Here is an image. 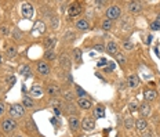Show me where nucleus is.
<instances>
[{
    "label": "nucleus",
    "mask_w": 160,
    "mask_h": 137,
    "mask_svg": "<svg viewBox=\"0 0 160 137\" xmlns=\"http://www.w3.org/2000/svg\"><path fill=\"white\" fill-rule=\"evenodd\" d=\"M26 113V109L25 107L22 104H18V103H15V104H11L8 107V115L10 118L15 119V121H18V119H22L25 116Z\"/></svg>",
    "instance_id": "nucleus-1"
},
{
    "label": "nucleus",
    "mask_w": 160,
    "mask_h": 137,
    "mask_svg": "<svg viewBox=\"0 0 160 137\" xmlns=\"http://www.w3.org/2000/svg\"><path fill=\"white\" fill-rule=\"evenodd\" d=\"M17 128H18V123L12 118H4L0 122V130L3 133H6V134H11Z\"/></svg>",
    "instance_id": "nucleus-2"
},
{
    "label": "nucleus",
    "mask_w": 160,
    "mask_h": 137,
    "mask_svg": "<svg viewBox=\"0 0 160 137\" xmlns=\"http://www.w3.org/2000/svg\"><path fill=\"white\" fill-rule=\"evenodd\" d=\"M106 15V19H109V21H116V19L120 18V15H122V10H120L119 6H111V7H108L105 13Z\"/></svg>",
    "instance_id": "nucleus-3"
},
{
    "label": "nucleus",
    "mask_w": 160,
    "mask_h": 137,
    "mask_svg": "<svg viewBox=\"0 0 160 137\" xmlns=\"http://www.w3.org/2000/svg\"><path fill=\"white\" fill-rule=\"evenodd\" d=\"M82 11H83L82 4H79V3H72V4L68 7V17H71V18L79 17L82 14Z\"/></svg>",
    "instance_id": "nucleus-4"
},
{
    "label": "nucleus",
    "mask_w": 160,
    "mask_h": 137,
    "mask_svg": "<svg viewBox=\"0 0 160 137\" xmlns=\"http://www.w3.org/2000/svg\"><path fill=\"white\" fill-rule=\"evenodd\" d=\"M82 129L84 132H91V130L95 129V119L91 118V116H86L82 121Z\"/></svg>",
    "instance_id": "nucleus-5"
},
{
    "label": "nucleus",
    "mask_w": 160,
    "mask_h": 137,
    "mask_svg": "<svg viewBox=\"0 0 160 137\" xmlns=\"http://www.w3.org/2000/svg\"><path fill=\"white\" fill-rule=\"evenodd\" d=\"M33 6L29 2H25V3H22V6H21V14L22 17H25V18H32L33 17Z\"/></svg>",
    "instance_id": "nucleus-6"
},
{
    "label": "nucleus",
    "mask_w": 160,
    "mask_h": 137,
    "mask_svg": "<svg viewBox=\"0 0 160 137\" xmlns=\"http://www.w3.org/2000/svg\"><path fill=\"white\" fill-rule=\"evenodd\" d=\"M76 105H78L79 109H82V111H88V109L92 108V101L88 98H78V101H76Z\"/></svg>",
    "instance_id": "nucleus-7"
},
{
    "label": "nucleus",
    "mask_w": 160,
    "mask_h": 137,
    "mask_svg": "<svg viewBox=\"0 0 160 137\" xmlns=\"http://www.w3.org/2000/svg\"><path fill=\"white\" fill-rule=\"evenodd\" d=\"M36 69H38L39 75H42V76H48L50 72H51V68H50V65L46 61H39Z\"/></svg>",
    "instance_id": "nucleus-8"
},
{
    "label": "nucleus",
    "mask_w": 160,
    "mask_h": 137,
    "mask_svg": "<svg viewBox=\"0 0 160 137\" xmlns=\"http://www.w3.org/2000/svg\"><path fill=\"white\" fill-rule=\"evenodd\" d=\"M138 111H139V115H141L142 118L145 119L146 116L151 115V112H152V107H151V104H149L148 101H144V103H141V104H139Z\"/></svg>",
    "instance_id": "nucleus-9"
},
{
    "label": "nucleus",
    "mask_w": 160,
    "mask_h": 137,
    "mask_svg": "<svg viewBox=\"0 0 160 137\" xmlns=\"http://www.w3.org/2000/svg\"><path fill=\"white\" fill-rule=\"evenodd\" d=\"M61 87H59L58 85H54V83H51V85L47 86V94L50 97H52V98H58L59 96H61Z\"/></svg>",
    "instance_id": "nucleus-10"
},
{
    "label": "nucleus",
    "mask_w": 160,
    "mask_h": 137,
    "mask_svg": "<svg viewBox=\"0 0 160 137\" xmlns=\"http://www.w3.org/2000/svg\"><path fill=\"white\" fill-rule=\"evenodd\" d=\"M68 126H69V129H71L72 132H76V130L80 129V126H82V122H80V119L78 118V116L73 115V116H69Z\"/></svg>",
    "instance_id": "nucleus-11"
},
{
    "label": "nucleus",
    "mask_w": 160,
    "mask_h": 137,
    "mask_svg": "<svg viewBox=\"0 0 160 137\" xmlns=\"http://www.w3.org/2000/svg\"><path fill=\"white\" fill-rule=\"evenodd\" d=\"M128 11L131 13V14H138V13H141L142 10V3L141 2H130L128 3Z\"/></svg>",
    "instance_id": "nucleus-12"
},
{
    "label": "nucleus",
    "mask_w": 160,
    "mask_h": 137,
    "mask_svg": "<svg viewBox=\"0 0 160 137\" xmlns=\"http://www.w3.org/2000/svg\"><path fill=\"white\" fill-rule=\"evenodd\" d=\"M75 26L79 29V31L84 32V31H88V29H90V22L87 21V19H84V18H80V19L76 21Z\"/></svg>",
    "instance_id": "nucleus-13"
},
{
    "label": "nucleus",
    "mask_w": 160,
    "mask_h": 137,
    "mask_svg": "<svg viewBox=\"0 0 160 137\" xmlns=\"http://www.w3.org/2000/svg\"><path fill=\"white\" fill-rule=\"evenodd\" d=\"M135 128H137V132L138 133H145L146 130H148V122H146V119H144V118L138 119V121L135 122Z\"/></svg>",
    "instance_id": "nucleus-14"
},
{
    "label": "nucleus",
    "mask_w": 160,
    "mask_h": 137,
    "mask_svg": "<svg viewBox=\"0 0 160 137\" xmlns=\"http://www.w3.org/2000/svg\"><path fill=\"white\" fill-rule=\"evenodd\" d=\"M126 82H127V87L130 89H137L139 86V78L137 75H130Z\"/></svg>",
    "instance_id": "nucleus-15"
},
{
    "label": "nucleus",
    "mask_w": 160,
    "mask_h": 137,
    "mask_svg": "<svg viewBox=\"0 0 160 137\" xmlns=\"http://www.w3.org/2000/svg\"><path fill=\"white\" fill-rule=\"evenodd\" d=\"M29 94H31L32 98H42L44 92H43V89L39 87V86H33V87L29 90Z\"/></svg>",
    "instance_id": "nucleus-16"
},
{
    "label": "nucleus",
    "mask_w": 160,
    "mask_h": 137,
    "mask_svg": "<svg viewBox=\"0 0 160 137\" xmlns=\"http://www.w3.org/2000/svg\"><path fill=\"white\" fill-rule=\"evenodd\" d=\"M22 105L25 107V109H32L33 107H35V101H33V98L31 96H24L22 97Z\"/></svg>",
    "instance_id": "nucleus-17"
},
{
    "label": "nucleus",
    "mask_w": 160,
    "mask_h": 137,
    "mask_svg": "<svg viewBox=\"0 0 160 137\" xmlns=\"http://www.w3.org/2000/svg\"><path fill=\"white\" fill-rule=\"evenodd\" d=\"M94 119H99V118H104L105 116V107L104 105H97L94 108Z\"/></svg>",
    "instance_id": "nucleus-18"
},
{
    "label": "nucleus",
    "mask_w": 160,
    "mask_h": 137,
    "mask_svg": "<svg viewBox=\"0 0 160 137\" xmlns=\"http://www.w3.org/2000/svg\"><path fill=\"white\" fill-rule=\"evenodd\" d=\"M156 97H158V92H155V90H145L144 92V98L145 101H153V100H156Z\"/></svg>",
    "instance_id": "nucleus-19"
},
{
    "label": "nucleus",
    "mask_w": 160,
    "mask_h": 137,
    "mask_svg": "<svg viewBox=\"0 0 160 137\" xmlns=\"http://www.w3.org/2000/svg\"><path fill=\"white\" fill-rule=\"evenodd\" d=\"M106 51L109 53V54H118L119 53V46H118V43H115V42H109L108 45H106Z\"/></svg>",
    "instance_id": "nucleus-20"
},
{
    "label": "nucleus",
    "mask_w": 160,
    "mask_h": 137,
    "mask_svg": "<svg viewBox=\"0 0 160 137\" xmlns=\"http://www.w3.org/2000/svg\"><path fill=\"white\" fill-rule=\"evenodd\" d=\"M62 107H64V109L69 113V116L76 115V112H78V105H73L72 103H66V104L62 105Z\"/></svg>",
    "instance_id": "nucleus-21"
},
{
    "label": "nucleus",
    "mask_w": 160,
    "mask_h": 137,
    "mask_svg": "<svg viewBox=\"0 0 160 137\" xmlns=\"http://www.w3.org/2000/svg\"><path fill=\"white\" fill-rule=\"evenodd\" d=\"M59 64H61V66L64 69H71V60H69V57L66 55V54H62L61 55V58H59Z\"/></svg>",
    "instance_id": "nucleus-22"
},
{
    "label": "nucleus",
    "mask_w": 160,
    "mask_h": 137,
    "mask_svg": "<svg viewBox=\"0 0 160 137\" xmlns=\"http://www.w3.org/2000/svg\"><path fill=\"white\" fill-rule=\"evenodd\" d=\"M6 54H7L8 58H14V57L18 54V50H17L15 46H8L7 50H6Z\"/></svg>",
    "instance_id": "nucleus-23"
},
{
    "label": "nucleus",
    "mask_w": 160,
    "mask_h": 137,
    "mask_svg": "<svg viewBox=\"0 0 160 137\" xmlns=\"http://www.w3.org/2000/svg\"><path fill=\"white\" fill-rule=\"evenodd\" d=\"M112 26H113V22L109 21V19H104V21H102V24H101V28L105 29V31H109Z\"/></svg>",
    "instance_id": "nucleus-24"
},
{
    "label": "nucleus",
    "mask_w": 160,
    "mask_h": 137,
    "mask_svg": "<svg viewBox=\"0 0 160 137\" xmlns=\"http://www.w3.org/2000/svg\"><path fill=\"white\" fill-rule=\"evenodd\" d=\"M116 61H118L122 66H124V64H126V57H124V54H123V53H118V54H116Z\"/></svg>",
    "instance_id": "nucleus-25"
},
{
    "label": "nucleus",
    "mask_w": 160,
    "mask_h": 137,
    "mask_svg": "<svg viewBox=\"0 0 160 137\" xmlns=\"http://www.w3.org/2000/svg\"><path fill=\"white\" fill-rule=\"evenodd\" d=\"M138 108H139V104L137 101H131L128 104V109H130V112H131V113H134L135 111H138Z\"/></svg>",
    "instance_id": "nucleus-26"
},
{
    "label": "nucleus",
    "mask_w": 160,
    "mask_h": 137,
    "mask_svg": "<svg viewBox=\"0 0 160 137\" xmlns=\"http://www.w3.org/2000/svg\"><path fill=\"white\" fill-rule=\"evenodd\" d=\"M64 98L66 100V103H72L75 100V94L72 92H65L64 93Z\"/></svg>",
    "instance_id": "nucleus-27"
},
{
    "label": "nucleus",
    "mask_w": 160,
    "mask_h": 137,
    "mask_svg": "<svg viewBox=\"0 0 160 137\" xmlns=\"http://www.w3.org/2000/svg\"><path fill=\"white\" fill-rule=\"evenodd\" d=\"M54 43H55V39H48V40H46L44 42V49L46 50H52V46H54Z\"/></svg>",
    "instance_id": "nucleus-28"
},
{
    "label": "nucleus",
    "mask_w": 160,
    "mask_h": 137,
    "mask_svg": "<svg viewBox=\"0 0 160 137\" xmlns=\"http://www.w3.org/2000/svg\"><path fill=\"white\" fill-rule=\"evenodd\" d=\"M86 94H87V93H86L84 90L80 87V86H76V96H78L79 98H84Z\"/></svg>",
    "instance_id": "nucleus-29"
},
{
    "label": "nucleus",
    "mask_w": 160,
    "mask_h": 137,
    "mask_svg": "<svg viewBox=\"0 0 160 137\" xmlns=\"http://www.w3.org/2000/svg\"><path fill=\"white\" fill-rule=\"evenodd\" d=\"M12 36H15L17 40H21V39H22L21 31H19V29H17V28H14V31H12Z\"/></svg>",
    "instance_id": "nucleus-30"
},
{
    "label": "nucleus",
    "mask_w": 160,
    "mask_h": 137,
    "mask_svg": "<svg viewBox=\"0 0 160 137\" xmlns=\"http://www.w3.org/2000/svg\"><path fill=\"white\" fill-rule=\"evenodd\" d=\"M46 58L47 60H55V53L52 51V50H47V51H46Z\"/></svg>",
    "instance_id": "nucleus-31"
},
{
    "label": "nucleus",
    "mask_w": 160,
    "mask_h": 137,
    "mask_svg": "<svg viewBox=\"0 0 160 137\" xmlns=\"http://www.w3.org/2000/svg\"><path fill=\"white\" fill-rule=\"evenodd\" d=\"M123 47H124V50H127V51H131V50L134 49V45H132L131 42H124L123 43Z\"/></svg>",
    "instance_id": "nucleus-32"
},
{
    "label": "nucleus",
    "mask_w": 160,
    "mask_h": 137,
    "mask_svg": "<svg viewBox=\"0 0 160 137\" xmlns=\"http://www.w3.org/2000/svg\"><path fill=\"white\" fill-rule=\"evenodd\" d=\"M6 113V103L4 101H0V118H3Z\"/></svg>",
    "instance_id": "nucleus-33"
},
{
    "label": "nucleus",
    "mask_w": 160,
    "mask_h": 137,
    "mask_svg": "<svg viewBox=\"0 0 160 137\" xmlns=\"http://www.w3.org/2000/svg\"><path fill=\"white\" fill-rule=\"evenodd\" d=\"M29 72H31V68H29V65H25L21 68V73L25 76H29Z\"/></svg>",
    "instance_id": "nucleus-34"
},
{
    "label": "nucleus",
    "mask_w": 160,
    "mask_h": 137,
    "mask_svg": "<svg viewBox=\"0 0 160 137\" xmlns=\"http://www.w3.org/2000/svg\"><path fill=\"white\" fill-rule=\"evenodd\" d=\"M75 57H76V61H82V50L80 49H75Z\"/></svg>",
    "instance_id": "nucleus-35"
},
{
    "label": "nucleus",
    "mask_w": 160,
    "mask_h": 137,
    "mask_svg": "<svg viewBox=\"0 0 160 137\" xmlns=\"http://www.w3.org/2000/svg\"><path fill=\"white\" fill-rule=\"evenodd\" d=\"M124 125H126V128H127V129H131L132 125H134V121H132L131 118H128L127 121H124Z\"/></svg>",
    "instance_id": "nucleus-36"
},
{
    "label": "nucleus",
    "mask_w": 160,
    "mask_h": 137,
    "mask_svg": "<svg viewBox=\"0 0 160 137\" xmlns=\"http://www.w3.org/2000/svg\"><path fill=\"white\" fill-rule=\"evenodd\" d=\"M151 28L153 29V31H159V29H160V24H159L158 21H153L152 24H151Z\"/></svg>",
    "instance_id": "nucleus-37"
},
{
    "label": "nucleus",
    "mask_w": 160,
    "mask_h": 137,
    "mask_svg": "<svg viewBox=\"0 0 160 137\" xmlns=\"http://www.w3.org/2000/svg\"><path fill=\"white\" fill-rule=\"evenodd\" d=\"M94 49L97 50V51L102 53V51H104V50H105V46H104V45H95V46H94Z\"/></svg>",
    "instance_id": "nucleus-38"
},
{
    "label": "nucleus",
    "mask_w": 160,
    "mask_h": 137,
    "mask_svg": "<svg viewBox=\"0 0 160 137\" xmlns=\"http://www.w3.org/2000/svg\"><path fill=\"white\" fill-rule=\"evenodd\" d=\"M97 65H98V66H106V65H108V61H106L105 58H102V60H99Z\"/></svg>",
    "instance_id": "nucleus-39"
},
{
    "label": "nucleus",
    "mask_w": 160,
    "mask_h": 137,
    "mask_svg": "<svg viewBox=\"0 0 160 137\" xmlns=\"http://www.w3.org/2000/svg\"><path fill=\"white\" fill-rule=\"evenodd\" d=\"M0 33H2V35H7V33H8V28H7V26H0Z\"/></svg>",
    "instance_id": "nucleus-40"
},
{
    "label": "nucleus",
    "mask_w": 160,
    "mask_h": 137,
    "mask_svg": "<svg viewBox=\"0 0 160 137\" xmlns=\"http://www.w3.org/2000/svg\"><path fill=\"white\" fill-rule=\"evenodd\" d=\"M52 112H54L55 116H61V109L59 108H52Z\"/></svg>",
    "instance_id": "nucleus-41"
},
{
    "label": "nucleus",
    "mask_w": 160,
    "mask_h": 137,
    "mask_svg": "<svg viewBox=\"0 0 160 137\" xmlns=\"http://www.w3.org/2000/svg\"><path fill=\"white\" fill-rule=\"evenodd\" d=\"M142 137H153V136H152L151 132H148V130H146L145 133H142Z\"/></svg>",
    "instance_id": "nucleus-42"
},
{
    "label": "nucleus",
    "mask_w": 160,
    "mask_h": 137,
    "mask_svg": "<svg viewBox=\"0 0 160 137\" xmlns=\"http://www.w3.org/2000/svg\"><path fill=\"white\" fill-rule=\"evenodd\" d=\"M58 24H59V21H57V18L52 19V26H54V28H57V26H58Z\"/></svg>",
    "instance_id": "nucleus-43"
},
{
    "label": "nucleus",
    "mask_w": 160,
    "mask_h": 137,
    "mask_svg": "<svg viewBox=\"0 0 160 137\" xmlns=\"http://www.w3.org/2000/svg\"><path fill=\"white\" fill-rule=\"evenodd\" d=\"M12 137H25L24 134H19V133H18V134H15V136H12Z\"/></svg>",
    "instance_id": "nucleus-44"
},
{
    "label": "nucleus",
    "mask_w": 160,
    "mask_h": 137,
    "mask_svg": "<svg viewBox=\"0 0 160 137\" xmlns=\"http://www.w3.org/2000/svg\"><path fill=\"white\" fill-rule=\"evenodd\" d=\"M156 21H158L159 24H160V14H158V18H156Z\"/></svg>",
    "instance_id": "nucleus-45"
},
{
    "label": "nucleus",
    "mask_w": 160,
    "mask_h": 137,
    "mask_svg": "<svg viewBox=\"0 0 160 137\" xmlns=\"http://www.w3.org/2000/svg\"><path fill=\"white\" fill-rule=\"evenodd\" d=\"M2 64H3V57L0 55V65H2Z\"/></svg>",
    "instance_id": "nucleus-46"
},
{
    "label": "nucleus",
    "mask_w": 160,
    "mask_h": 137,
    "mask_svg": "<svg viewBox=\"0 0 160 137\" xmlns=\"http://www.w3.org/2000/svg\"><path fill=\"white\" fill-rule=\"evenodd\" d=\"M0 137H2V133H0Z\"/></svg>",
    "instance_id": "nucleus-47"
}]
</instances>
